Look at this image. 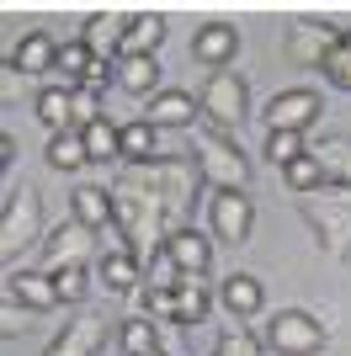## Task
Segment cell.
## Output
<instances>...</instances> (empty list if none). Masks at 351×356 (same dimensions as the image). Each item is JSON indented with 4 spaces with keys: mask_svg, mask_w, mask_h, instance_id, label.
<instances>
[{
    "mask_svg": "<svg viewBox=\"0 0 351 356\" xmlns=\"http://www.w3.org/2000/svg\"><path fill=\"white\" fill-rule=\"evenodd\" d=\"M320 106L314 90H277L266 106V134H304L309 122H320Z\"/></svg>",
    "mask_w": 351,
    "mask_h": 356,
    "instance_id": "obj_8",
    "label": "cell"
},
{
    "mask_svg": "<svg viewBox=\"0 0 351 356\" xmlns=\"http://www.w3.org/2000/svg\"><path fill=\"white\" fill-rule=\"evenodd\" d=\"M160 356H165V351H160Z\"/></svg>",
    "mask_w": 351,
    "mask_h": 356,
    "instance_id": "obj_41",
    "label": "cell"
},
{
    "mask_svg": "<svg viewBox=\"0 0 351 356\" xmlns=\"http://www.w3.org/2000/svg\"><path fill=\"white\" fill-rule=\"evenodd\" d=\"M208 309H213V293H208L203 277H187V282L176 287V325L197 330V325L208 319Z\"/></svg>",
    "mask_w": 351,
    "mask_h": 356,
    "instance_id": "obj_23",
    "label": "cell"
},
{
    "mask_svg": "<svg viewBox=\"0 0 351 356\" xmlns=\"http://www.w3.org/2000/svg\"><path fill=\"white\" fill-rule=\"evenodd\" d=\"M107 341V314H80L58 330V341L43 356H96V346Z\"/></svg>",
    "mask_w": 351,
    "mask_h": 356,
    "instance_id": "obj_11",
    "label": "cell"
},
{
    "mask_svg": "<svg viewBox=\"0 0 351 356\" xmlns=\"http://www.w3.org/2000/svg\"><path fill=\"white\" fill-rule=\"evenodd\" d=\"M298 154H309V144H304V134H266V160L277 165V170H288Z\"/></svg>",
    "mask_w": 351,
    "mask_h": 356,
    "instance_id": "obj_33",
    "label": "cell"
},
{
    "mask_svg": "<svg viewBox=\"0 0 351 356\" xmlns=\"http://www.w3.org/2000/svg\"><path fill=\"white\" fill-rule=\"evenodd\" d=\"M181 282H187V277H181V266H176V261H171V250L160 245V250H155V255L144 261V287H155V293H176Z\"/></svg>",
    "mask_w": 351,
    "mask_h": 356,
    "instance_id": "obj_31",
    "label": "cell"
},
{
    "mask_svg": "<svg viewBox=\"0 0 351 356\" xmlns=\"http://www.w3.org/2000/svg\"><path fill=\"white\" fill-rule=\"evenodd\" d=\"M219 303L229 309V319H250V314H261L266 293H261V282H256L250 271H234V277H224V287H219Z\"/></svg>",
    "mask_w": 351,
    "mask_h": 356,
    "instance_id": "obj_20",
    "label": "cell"
},
{
    "mask_svg": "<svg viewBox=\"0 0 351 356\" xmlns=\"http://www.w3.org/2000/svg\"><path fill=\"white\" fill-rule=\"evenodd\" d=\"M282 181H288V192L309 197V192H320V186H325V170H320V160H314V154H298V160L282 170Z\"/></svg>",
    "mask_w": 351,
    "mask_h": 356,
    "instance_id": "obj_32",
    "label": "cell"
},
{
    "mask_svg": "<svg viewBox=\"0 0 351 356\" xmlns=\"http://www.w3.org/2000/svg\"><path fill=\"white\" fill-rule=\"evenodd\" d=\"M325 80L341 90H351V32H341L336 48H330V59H325Z\"/></svg>",
    "mask_w": 351,
    "mask_h": 356,
    "instance_id": "obj_34",
    "label": "cell"
},
{
    "mask_svg": "<svg viewBox=\"0 0 351 356\" xmlns=\"http://www.w3.org/2000/svg\"><path fill=\"white\" fill-rule=\"evenodd\" d=\"M192 160L203 165V181L213 186V192H245V186H250V160H245V149L234 144L229 134H219V128L197 134V154H192Z\"/></svg>",
    "mask_w": 351,
    "mask_h": 356,
    "instance_id": "obj_5",
    "label": "cell"
},
{
    "mask_svg": "<svg viewBox=\"0 0 351 356\" xmlns=\"http://www.w3.org/2000/svg\"><path fill=\"white\" fill-rule=\"evenodd\" d=\"M165 250H171V261L181 266V277H208V266H213V245H208V234H197V229H176V234L165 239Z\"/></svg>",
    "mask_w": 351,
    "mask_h": 356,
    "instance_id": "obj_16",
    "label": "cell"
},
{
    "mask_svg": "<svg viewBox=\"0 0 351 356\" xmlns=\"http://www.w3.org/2000/svg\"><path fill=\"white\" fill-rule=\"evenodd\" d=\"M309 154L320 160L325 181H351V138H320V144H309Z\"/></svg>",
    "mask_w": 351,
    "mask_h": 356,
    "instance_id": "obj_26",
    "label": "cell"
},
{
    "mask_svg": "<svg viewBox=\"0 0 351 356\" xmlns=\"http://www.w3.org/2000/svg\"><path fill=\"white\" fill-rule=\"evenodd\" d=\"M250 223H256V208H250L245 192H219L213 197V234H219L224 245H245Z\"/></svg>",
    "mask_w": 351,
    "mask_h": 356,
    "instance_id": "obj_10",
    "label": "cell"
},
{
    "mask_svg": "<svg viewBox=\"0 0 351 356\" xmlns=\"http://www.w3.org/2000/svg\"><path fill=\"white\" fill-rule=\"evenodd\" d=\"M11 160H16V138H11V134H0V165L11 170Z\"/></svg>",
    "mask_w": 351,
    "mask_h": 356,
    "instance_id": "obj_40",
    "label": "cell"
},
{
    "mask_svg": "<svg viewBox=\"0 0 351 356\" xmlns=\"http://www.w3.org/2000/svg\"><path fill=\"white\" fill-rule=\"evenodd\" d=\"M123 32H128V16L96 11V16H86V32H80V43H86L96 59H123Z\"/></svg>",
    "mask_w": 351,
    "mask_h": 356,
    "instance_id": "obj_15",
    "label": "cell"
},
{
    "mask_svg": "<svg viewBox=\"0 0 351 356\" xmlns=\"http://www.w3.org/2000/svg\"><path fill=\"white\" fill-rule=\"evenodd\" d=\"M91 245H96V234H91L86 223H64V229H54V239H43V266L48 277L54 271H70V266H86L91 261Z\"/></svg>",
    "mask_w": 351,
    "mask_h": 356,
    "instance_id": "obj_9",
    "label": "cell"
},
{
    "mask_svg": "<svg viewBox=\"0 0 351 356\" xmlns=\"http://www.w3.org/2000/svg\"><path fill=\"white\" fill-rule=\"evenodd\" d=\"M91 64H96V54H91L80 38H75V43H58V80L70 90H80V80L91 74Z\"/></svg>",
    "mask_w": 351,
    "mask_h": 356,
    "instance_id": "obj_29",
    "label": "cell"
},
{
    "mask_svg": "<svg viewBox=\"0 0 351 356\" xmlns=\"http://www.w3.org/2000/svg\"><path fill=\"white\" fill-rule=\"evenodd\" d=\"M197 106H203L208 128H219V134H240V122L250 118V86L245 74L234 70H213L197 90Z\"/></svg>",
    "mask_w": 351,
    "mask_h": 356,
    "instance_id": "obj_4",
    "label": "cell"
},
{
    "mask_svg": "<svg viewBox=\"0 0 351 356\" xmlns=\"http://www.w3.org/2000/svg\"><path fill=\"white\" fill-rule=\"evenodd\" d=\"M298 213L330 261H351V181H325L320 192L298 197Z\"/></svg>",
    "mask_w": 351,
    "mask_h": 356,
    "instance_id": "obj_2",
    "label": "cell"
},
{
    "mask_svg": "<svg viewBox=\"0 0 351 356\" xmlns=\"http://www.w3.org/2000/svg\"><path fill=\"white\" fill-rule=\"evenodd\" d=\"M27 314H32V309H22V303H16V298L6 293V303H0V335H6V341H16V335H27V325H32Z\"/></svg>",
    "mask_w": 351,
    "mask_h": 356,
    "instance_id": "obj_37",
    "label": "cell"
},
{
    "mask_svg": "<svg viewBox=\"0 0 351 356\" xmlns=\"http://www.w3.org/2000/svg\"><path fill=\"white\" fill-rule=\"evenodd\" d=\"M336 38H341V32H330L325 22H288L282 48H288V59L298 64V70H325V59H330Z\"/></svg>",
    "mask_w": 351,
    "mask_h": 356,
    "instance_id": "obj_7",
    "label": "cell"
},
{
    "mask_svg": "<svg viewBox=\"0 0 351 356\" xmlns=\"http://www.w3.org/2000/svg\"><path fill=\"white\" fill-rule=\"evenodd\" d=\"M123 160L139 170V165H155V160H165V149H160V128H149L144 118L139 122H128L123 128Z\"/></svg>",
    "mask_w": 351,
    "mask_h": 356,
    "instance_id": "obj_21",
    "label": "cell"
},
{
    "mask_svg": "<svg viewBox=\"0 0 351 356\" xmlns=\"http://www.w3.org/2000/svg\"><path fill=\"white\" fill-rule=\"evenodd\" d=\"M11 70L16 74H48V70H58V43L48 38V32H27V38L11 48Z\"/></svg>",
    "mask_w": 351,
    "mask_h": 356,
    "instance_id": "obj_19",
    "label": "cell"
},
{
    "mask_svg": "<svg viewBox=\"0 0 351 356\" xmlns=\"http://www.w3.org/2000/svg\"><path fill=\"white\" fill-rule=\"evenodd\" d=\"M6 293H11L22 309H32V314L58 309V287H54V277H48V271H11Z\"/></svg>",
    "mask_w": 351,
    "mask_h": 356,
    "instance_id": "obj_17",
    "label": "cell"
},
{
    "mask_svg": "<svg viewBox=\"0 0 351 356\" xmlns=\"http://www.w3.org/2000/svg\"><path fill=\"white\" fill-rule=\"evenodd\" d=\"M43 154H48V165H54V170H80V165H91V149H86V134H80V128L54 134Z\"/></svg>",
    "mask_w": 351,
    "mask_h": 356,
    "instance_id": "obj_25",
    "label": "cell"
},
{
    "mask_svg": "<svg viewBox=\"0 0 351 356\" xmlns=\"http://www.w3.org/2000/svg\"><path fill=\"white\" fill-rule=\"evenodd\" d=\"M38 122H43V128H54V134H70V128H75V90H70V86L38 90Z\"/></svg>",
    "mask_w": 351,
    "mask_h": 356,
    "instance_id": "obj_22",
    "label": "cell"
},
{
    "mask_svg": "<svg viewBox=\"0 0 351 356\" xmlns=\"http://www.w3.org/2000/svg\"><path fill=\"white\" fill-rule=\"evenodd\" d=\"M117 341H123V356H160V330H155V319H149V314L123 319Z\"/></svg>",
    "mask_w": 351,
    "mask_h": 356,
    "instance_id": "obj_27",
    "label": "cell"
},
{
    "mask_svg": "<svg viewBox=\"0 0 351 356\" xmlns=\"http://www.w3.org/2000/svg\"><path fill=\"white\" fill-rule=\"evenodd\" d=\"M117 86L133 90V96H160V64L155 59H117Z\"/></svg>",
    "mask_w": 351,
    "mask_h": 356,
    "instance_id": "obj_28",
    "label": "cell"
},
{
    "mask_svg": "<svg viewBox=\"0 0 351 356\" xmlns=\"http://www.w3.org/2000/svg\"><path fill=\"white\" fill-rule=\"evenodd\" d=\"M165 43V16L139 11L128 16V32H123V59H155V48Z\"/></svg>",
    "mask_w": 351,
    "mask_h": 356,
    "instance_id": "obj_18",
    "label": "cell"
},
{
    "mask_svg": "<svg viewBox=\"0 0 351 356\" xmlns=\"http://www.w3.org/2000/svg\"><path fill=\"white\" fill-rule=\"evenodd\" d=\"M203 118V106L192 102L187 90H160V96H149V112H144V122L149 128H192V122Z\"/></svg>",
    "mask_w": 351,
    "mask_h": 356,
    "instance_id": "obj_14",
    "label": "cell"
},
{
    "mask_svg": "<svg viewBox=\"0 0 351 356\" xmlns=\"http://www.w3.org/2000/svg\"><path fill=\"white\" fill-rule=\"evenodd\" d=\"M213 356H261V341H256V335H250V330L240 325V319H234V325H229V330L219 335Z\"/></svg>",
    "mask_w": 351,
    "mask_h": 356,
    "instance_id": "obj_35",
    "label": "cell"
},
{
    "mask_svg": "<svg viewBox=\"0 0 351 356\" xmlns=\"http://www.w3.org/2000/svg\"><path fill=\"white\" fill-rule=\"evenodd\" d=\"M139 277H144V261H139L133 250L102 255V282H107V293H133V287H139Z\"/></svg>",
    "mask_w": 351,
    "mask_h": 356,
    "instance_id": "obj_24",
    "label": "cell"
},
{
    "mask_svg": "<svg viewBox=\"0 0 351 356\" xmlns=\"http://www.w3.org/2000/svg\"><path fill=\"white\" fill-rule=\"evenodd\" d=\"M54 287H58V303H80V298L91 293V271H86V266L54 271Z\"/></svg>",
    "mask_w": 351,
    "mask_h": 356,
    "instance_id": "obj_36",
    "label": "cell"
},
{
    "mask_svg": "<svg viewBox=\"0 0 351 356\" xmlns=\"http://www.w3.org/2000/svg\"><path fill=\"white\" fill-rule=\"evenodd\" d=\"M43 239V192L38 186H11L6 213H0V261L16 266V255Z\"/></svg>",
    "mask_w": 351,
    "mask_h": 356,
    "instance_id": "obj_3",
    "label": "cell"
},
{
    "mask_svg": "<svg viewBox=\"0 0 351 356\" xmlns=\"http://www.w3.org/2000/svg\"><path fill=\"white\" fill-rule=\"evenodd\" d=\"M86 149H91V165H107V160H117L123 154V128H112V122H91L86 128Z\"/></svg>",
    "mask_w": 351,
    "mask_h": 356,
    "instance_id": "obj_30",
    "label": "cell"
},
{
    "mask_svg": "<svg viewBox=\"0 0 351 356\" xmlns=\"http://www.w3.org/2000/svg\"><path fill=\"white\" fill-rule=\"evenodd\" d=\"M70 208H75V223H86L91 234H117V213H112L107 186H75Z\"/></svg>",
    "mask_w": 351,
    "mask_h": 356,
    "instance_id": "obj_13",
    "label": "cell"
},
{
    "mask_svg": "<svg viewBox=\"0 0 351 356\" xmlns=\"http://www.w3.org/2000/svg\"><path fill=\"white\" fill-rule=\"evenodd\" d=\"M325 341H330L325 319H314L304 309H282L277 319H266V351L277 356H320Z\"/></svg>",
    "mask_w": 351,
    "mask_h": 356,
    "instance_id": "obj_6",
    "label": "cell"
},
{
    "mask_svg": "<svg viewBox=\"0 0 351 356\" xmlns=\"http://www.w3.org/2000/svg\"><path fill=\"white\" fill-rule=\"evenodd\" d=\"M144 314H149V319H176V293H155V287H144Z\"/></svg>",
    "mask_w": 351,
    "mask_h": 356,
    "instance_id": "obj_39",
    "label": "cell"
},
{
    "mask_svg": "<svg viewBox=\"0 0 351 356\" xmlns=\"http://www.w3.org/2000/svg\"><path fill=\"white\" fill-rule=\"evenodd\" d=\"M139 186H149V192H160L165 213H171V234L176 229H192V208H197V186H208L203 181V165L192 160V154H165V160L155 165H139Z\"/></svg>",
    "mask_w": 351,
    "mask_h": 356,
    "instance_id": "obj_1",
    "label": "cell"
},
{
    "mask_svg": "<svg viewBox=\"0 0 351 356\" xmlns=\"http://www.w3.org/2000/svg\"><path fill=\"white\" fill-rule=\"evenodd\" d=\"M192 54H197V64H208V74H213V70H224V64H234L240 32H234L229 22H203L197 38H192Z\"/></svg>",
    "mask_w": 351,
    "mask_h": 356,
    "instance_id": "obj_12",
    "label": "cell"
},
{
    "mask_svg": "<svg viewBox=\"0 0 351 356\" xmlns=\"http://www.w3.org/2000/svg\"><path fill=\"white\" fill-rule=\"evenodd\" d=\"M91 122H102V106H96V96H91V90H75V128L86 134Z\"/></svg>",
    "mask_w": 351,
    "mask_h": 356,
    "instance_id": "obj_38",
    "label": "cell"
}]
</instances>
